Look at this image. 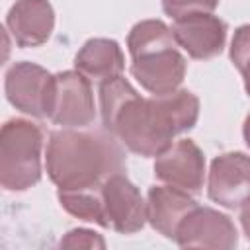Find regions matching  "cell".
Masks as SVG:
<instances>
[{
	"label": "cell",
	"instance_id": "10",
	"mask_svg": "<svg viewBox=\"0 0 250 250\" xmlns=\"http://www.w3.org/2000/svg\"><path fill=\"white\" fill-rule=\"evenodd\" d=\"M176 244L182 248L230 250L238 244V230L229 215L197 205L178 227Z\"/></svg>",
	"mask_w": 250,
	"mask_h": 250
},
{
	"label": "cell",
	"instance_id": "6",
	"mask_svg": "<svg viewBox=\"0 0 250 250\" xmlns=\"http://www.w3.org/2000/svg\"><path fill=\"white\" fill-rule=\"evenodd\" d=\"M49 119L62 129H84L96 121L92 82L78 70L55 74Z\"/></svg>",
	"mask_w": 250,
	"mask_h": 250
},
{
	"label": "cell",
	"instance_id": "8",
	"mask_svg": "<svg viewBox=\"0 0 250 250\" xmlns=\"http://www.w3.org/2000/svg\"><path fill=\"white\" fill-rule=\"evenodd\" d=\"M207 195L225 209H240L250 199V156L238 150L215 156L207 174Z\"/></svg>",
	"mask_w": 250,
	"mask_h": 250
},
{
	"label": "cell",
	"instance_id": "13",
	"mask_svg": "<svg viewBox=\"0 0 250 250\" xmlns=\"http://www.w3.org/2000/svg\"><path fill=\"white\" fill-rule=\"evenodd\" d=\"M199 203L191 193L174 186H152L146 193V219L148 225L164 238L176 240L178 227Z\"/></svg>",
	"mask_w": 250,
	"mask_h": 250
},
{
	"label": "cell",
	"instance_id": "15",
	"mask_svg": "<svg viewBox=\"0 0 250 250\" xmlns=\"http://www.w3.org/2000/svg\"><path fill=\"white\" fill-rule=\"evenodd\" d=\"M57 197L61 207L86 223H96L102 229H105L104 219V205H102V188L96 189H74V191H62L57 189Z\"/></svg>",
	"mask_w": 250,
	"mask_h": 250
},
{
	"label": "cell",
	"instance_id": "19",
	"mask_svg": "<svg viewBox=\"0 0 250 250\" xmlns=\"http://www.w3.org/2000/svg\"><path fill=\"white\" fill-rule=\"evenodd\" d=\"M238 219H240V227H242L246 238L250 240V199L240 207V217Z\"/></svg>",
	"mask_w": 250,
	"mask_h": 250
},
{
	"label": "cell",
	"instance_id": "4",
	"mask_svg": "<svg viewBox=\"0 0 250 250\" xmlns=\"http://www.w3.org/2000/svg\"><path fill=\"white\" fill-rule=\"evenodd\" d=\"M43 133L27 119H8L0 131V184L6 191H25L43 174Z\"/></svg>",
	"mask_w": 250,
	"mask_h": 250
},
{
	"label": "cell",
	"instance_id": "11",
	"mask_svg": "<svg viewBox=\"0 0 250 250\" xmlns=\"http://www.w3.org/2000/svg\"><path fill=\"white\" fill-rule=\"evenodd\" d=\"M178 47L195 61H207L223 53L227 43V23L213 12H193L174 20L172 25Z\"/></svg>",
	"mask_w": 250,
	"mask_h": 250
},
{
	"label": "cell",
	"instance_id": "16",
	"mask_svg": "<svg viewBox=\"0 0 250 250\" xmlns=\"http://www.w3.org/2000/svg\"><path fill=\"white\" fill-rule=\"evenodd\" d=\"M230 61L242 76L244 90L250 96V23L236 27L232 41H230Z\"/></svg>",
	"mask_w": 250,
	"mask_h": 250
},
{
	"label": "cell",
	"instance_id": "20",
	"mask_svg": "<svg viewBox=\"0 0 250 250\" xmlns=\"http://www.w3.org/2000/svg\"><path fill=\"white\" fill-rule=\"evenodd\" d=\"M242 137H244L246 146L250 148V113H248L246 119H244V125H242Z\"/></svg>",
	"mask_w": 250,
	"mask_h": 250
},
{
	"label": "cell",
	"instance_id": "2",
	"mask_svg": "<svg viewBox=\"0 0 250 250\" xmlns=\"http://www.w3.org/2000/svg\"><path fill=\"white\" fill-rule=\"evenodd\" d=\"M45 166L57 189H96L127 170V154L123 143L104 127L59 129L49 135Z\"/></svg>",
	"mask_w": 250,
	"mask_h": 250
},
{
	"label": "cell",
	"instance_id": "9",
	"mask_svg": "<svg viewBox=\"0 0 250 250\" xmlns=\"http://www.w3.org/2000/svg\"><path fill=\"white\" fill-rule=\"evenodd\" d=\"M154 178L191 195H199L205 182L203 150L191 139H180L172 143L164 152L156 156Z\"/></svg>",
	"mask_w": 250,
	"mask_h": 250
},
{
	"label": "cell",
	"instance_id": "7",
	"mask_svg": "<svg viewBox=\"0 0 250 250\" xmlns=\"http://www.w3.org/2000/svg\"><path fill=\"white\" fill-rule=\"evenodd\" d=\"M102 205L105 229H111L119 234L139 232L148 223L146 199L125 176V172L113 174L102 184Z\"/></svg>",
	"mask_w": 250,
	"mask_h": 250
},
{
	"label": "cell",
	"instance_id": "1",
	"mask_svg": "<svg viewBox=\"0 0 250 250\" xmlns=\"http://www.w3.org/2000/svg\"><path fill=\"white\" fill-rule=\"evenodd\" d=\"M98 94L102 127L127 150L146 158L164 152L174 137L193 129L199 117V100L186 88L143 98L121 74L102 82Z\"/></svg>",
	"mask_w": 250,
	"mask_h": 250
},
{
	"label": "cell",
	"instance_id": "18",
	"mask_svg": "<svg viewBox=\"0 0 250 250\" xmlns=\"http://www.w3.org/2000/svg\"><path fill=\"white\" fill-rule=\"evenodd\" d=\"M219 0H162V8L170 18H182L193 12H213Z\"/></svg>",
	"mask_w": 250,
	"mask_h": 250
},
{
	"label": "cell",
	"instance_id": "14",
	"mask_svg": "<svg viewBox=\"0 0 250 250\" xmlns=\"http://www.w3.org/2000/svg\"><path fill=\"white\" fill-rule=\"evenodd\" d=\"M74 66L90 82L98 86L105 80L121 76L125 70V57L117 41L105 37L88 39L74 57Z\"/></svg>",
	"mask_w": 250,
	"mask_h": 250
},
{
	"label": "cell",
	"instance_id": "5",
	"mask_svg": "<svg viewBox=\"0 0 250 250\" xmlns=\"http://www.w3.org/2000/svg\"><path fill=\"white\" fill-rule=\"evenodd\" d=\"M4 92L6 100L18 111L37 119H49L55 92V74L29 61L14 62L6 70Z\"/></svg>",
	"mask_w": 250,
	"mask_h": 250
},
{
	"label": "cell",
	"instance_id": "17",
	"mask_svg": "<svg viewBox=\"0 0 250 250\" xmlns=\"http://www.w3.org/2000/svg\"><path fill=\"white\" fill-rule=\"evenodd\" d=\"M59 246H62V248H94V250L100 248V250H104L105 248V240L96 230H90V229H72V230H68L61 238Z\"/></svg>",
	"mask_w": 250,
	"mask_h": 250
},
{
	"label": "cell",
	"instance_id": "12",
	"mask_svg": "<svg viewBox=\"0 0 250 250\" xmlns=\"http://www.w3.org/2000/svg\"><path fill=\"white\" fill-rule=\"evenodd\" d=\"M6 27L18 47H39L55 29V10L49 0H16L6 14Z\"/></svg>",
	"mask_w": 250,
	"mask_h": 250
},
{
	"label": "cell",
	"instance_id": "3",
	"mask_svg": "<svg viewBox=\"0 0 250 250\" xmlns=\"http://www.w3.org/2000/svg\"><path fill=\"white\" fill-rule=\"evenodd\" d=\"M131 74L150 96L176 92L188 70V61L178 49L170 25L162 20L137 21L127 35Z\"/></svg>",
	"mask_w": 250,
	"mask_h": 250
}]
</instances>
